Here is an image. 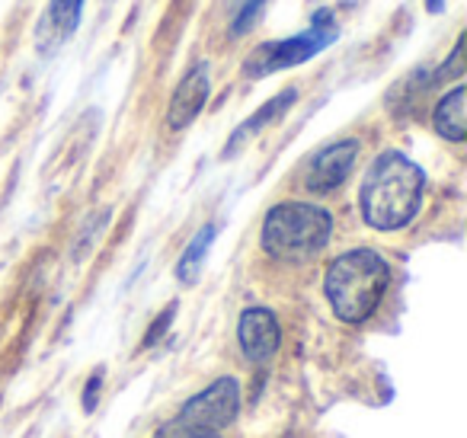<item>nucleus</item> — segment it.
Masks as SVG:
<instances>
[{
    "label": "nucleus",
    "mask_w": 467,
    "mask_h": 438,
    "mask_svg": "<svg viewBox=\"0 0 467 438\" xmlns=\"http://www.w3.org/2000/svg\"><path fill=\"white\" fill-rule=\"evenodd\" d=\"M426 176L400 151H384L371 161L368 173L358 189L362 218L375 231H400L416 218L422 202Z\"/></svg>",
    "instance_id": "nucleus-1"
},
{
    "label": "nucleus",
    "mask_w": 467,
    "mask_h": 438,
    "mask_svg": "<svg viewBox=\"0 0 467 438\" xmlns=\"http://www.w3.org/2000/svg\"><path fill=\"white\" fill-rule=\"evenodd\" d=\"M390 285V266L381 253L358 246L333 259L324 278L327 301L343 323H365L381 304Z\"/></svg>",
    "instance_id": "nucleus-2"
},
{
    "label": "nucleus",
    "mask_w": 467,
    "mask_h": 438,
    "mask_svg": "<svg viewBox=\"0 0 467 438\" xmlns=\"http://www.w3.org/2000/svg\"><path fill=\"white\" fill-rule=\"evenodd\" d=\"M333 234V218L314 202H282L269 208L263 221L260 244L279 263H307L314 259Z\"/></svg>",
    "instance_id": "nucleus-3"
},
{
    "label": "nucleus",
    "mask_w": 467,
    "mask_h": 438,
    "mask_svg": "<svg viewBox=\"0 0 467 438\" xmlns=\"http://www.w3.org/2000/svg\"><path fill=\"white\" fill-rule=\"evenodd\" d=\"M337 36H339V26H337V20H333V14L330 10H320L305 33L254 48V52L247 55V61H244V74H247L250 80H260L275 71H285V68L305 65L307 58L324 52Z\"/></svg>",
    "instance_id": "nucleus-4"
},
{
    "label": "nucleus",
    "mask_w": 467,
    "mask_h": 438,
    "mask_svg": "<svg viewBox=\"0 0 467 438\" xmlns=\"http://www.w3.org/2000/svg\"><path fill=\"white\" fill-rule=\"evenodd\" d=\"M241 412V384L237 378H218L212 387H205L202 393H195L186 406L180 410V419L195 429H224L237 419Z\"/></svg>",
    "instance_id": "nucleus-5"
},
{
    "label": "nucleus",
    "mask_w": 467,
    "mask_h": 438,
    "mask_svg": "<svg viewBox=\"0 0 467 438\" xmlns=\"http://www.w3.org/2000/svg\"><path fill=\"white\" fill-rule=\"evenodd\" d=\"M356 157H358V141H356V138L327 144V148L317 151V154H314V161L307 163L305 186L311 189V193H317V195L333 193V189L343 186L346 176L352 173V167H356Z\"/></svg>",
    "instance_id": "nucleus-6"
},
{
    "label": "nucleus",
    "mask_w": 467,
    "mask_h": 438,
    "mask_svg": "<svg viewBox=\"0 0 467 438\" xmlns=\"http://www.w3.org/2000/svg\"><path fill=\"white\" fill-rule=\"evenodd\" d=\"M237 339H241L244 355L250 361H256V365H263V361H269L279 352V342H282L279 320L266 308H247L241 314V323H237Z\"/></svg>",
    "instance_id": "nucleus-7"
},
{
    "label": "nucleus",
    "mask_w": 467,
    "mask_h": 438,
    "mask_svg": "<svg viewBox=\"0 0 467 438\" xmlns=\"http://www.w3.org/2000/svg\"><path fill=\"white\" fill-rule=\"evenodd\" d=\"M208 93H212V68H208V61H199L192 71H186V78L173 90V99H170V110H167L170 129L180 131L186 125H192L195 116L205 110Z\"/></svg>",
    "instance_id": "nucleus-8"
},
{
    "label": "nucleus",
    "mask_w": 467,
    "mask_h": 438,
    "mask_svg": "<svg viewBox=\"0 0 467 438\" xmlns=\"http://www.w3.org/2000/svg\"><path fill=\"white\" fill-rule=\"evenodd\" d=\"M298 103V87H288V90L275 93L273 99H269L263 110H256L254 116L247 119V122L241 125V129H234V135L227 138V148H224V157H234V151H241L244 144L250 141L254 135H260L263 129H269L273 122H279L282 116H285L292 106Z\"/></svg>",
    "instance_id": "nucleus-9"
},
{
    "label": "nucleus",
    "mask_w": 467,
    "mask_h": 438,
    "mask_svg": "<svg viewBox=\"0 0 467 438\" xmlns=\"http://www.w3.org/2000/svg\"><path fill=\"white\" fill-rule=\"evenodd\" d=\"M80 14H84V0H52L46 16H42V23H39V33H36L42 52L58 48L61 42L78 29Z\"/></svg>",
    "instance_id": "nucleus-10"
},
{
    "label": "nucleus",
    "mask_w": 467,
    "mask_h": 438,
    "mask_svg": "<svg viewBox=\"0 0 467 438\" xmlns=\"http://www.w3.org/2000/svg\"><path fill=\"white\" fill-rule=\"evenodd\" d=\"M467 90L464 87H454L451 93H445V97L439 99V106H435L432 112V122H435V131H439L445 141L451 144H461L467 138Z\"/></svg>",
    "instance_id": "nucleus-11"
},
{
    "label": "nucleus",
    "mask_w": 467,
    "mask_h": 438,
    "mask_svg": "<svg viewBox=\"0 0 467 438\" xmlns=\"http://www.w3.org/2000/svg\"><path fill=\"white\" fill-rule=\"evenodd\" d=\"M212 240H214V224H205L186 244V253H182L180 263H176V278H180L182 285H195V278H199V272H202V263H205L208 250H212Z\"/></svg>",
    "instance_id": "nucleus-12"
},
{
    "label": "nucleus",
    "mask_w": 467,
    "mask_h": 438,
    "mask_svg": "<svg viewBox=\"0 0 467 438\" xmlns=\"http://www.w3.org/2000/svg\"><path fill=\"white\" fill-rule=\"evenodd\" d=\"M218 7L227 20V36H231V39H241V36H247L250 29L256 26L263 7H266V0H221Z\"/></svg>",
    "instance_id": "nucleus-13"
},
{
    "label": "nucleus",
    "mask_w": 467,
    "mask_h": 438,
    "mask_svg": "<svg viewBox=\"0 0 467 438\" xmlns=\"http://www.w3.org/2000/svg\"><path fill=\"white\" fill-rule=\"evenodd\" d=\"M154 438H221V435L212 429H195V425L182 422V419H173V422L161 425Z\"/></svg>",
    "instance_id": "nucleus-14"
},
{
    "label": "nucleus",
    "mask_w": 467,
    "mask_h": 438,
    "mask_svg": "<svg viewBox=\"0 0 467 438\" xmlns=\"http://www.w3.org/2000/svg\"><path fill=\"white\" fill-rule=\"evenodd\" d=\"M176 317V304H170L167 310H163L161 317H157L154 323H150V329H148V336H144V349H150L157 342V336H163L167 333V327H170V320Z\"/></svg>",
    "instance_id": "nucleus-15"
},
{
    "label": "nucleus",
    "mask_w": 467,
    "mask_h": 438,
    "mask_svg": "<svg viewBox=\"0 0 467 438\" xmlns=\"http://www.w3.org/2000/svg\"><path fill=\"white\" fill-rule=\"evenodd\" d=\"M99 387H103V368H97V371L90 374V381H87V387H84V412L97 410V393H99Z\"/></svg>",
    "instance_id": "nucleus-16"
},
{
    "label": "nucleus",
    "mask_w": 467,
    "mask_h": 438,
    "mask_svg": "<svg viewBox=\"0 0 467 438\" xmlns=\"http://www.w3.org/2000/svg\"><path fill=\"white\" fill-rule=\"evenodd\" d=\"M426 7H429V14H439V10H441V0H426Z\"/></svg>",
    "instance_id": "nucleus-17"
}]
</instances>
